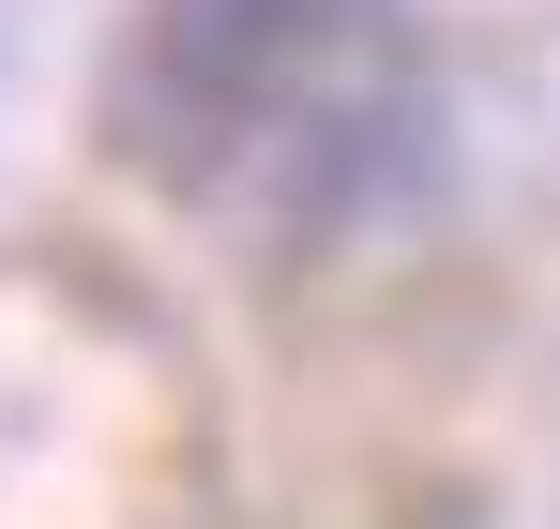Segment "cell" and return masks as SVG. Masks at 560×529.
I'll return each mask as SVG.
<instances>
[{
    "instance_id": "obj_1",
    "label": "cell",
    "mask_w": 560,
    "mask_h": 529,
    "mask_svg": "<svg viewBox=\"0 0 560 529\" xmlns=\"http://www.w3.org/2000/svg\"><path fill=\"white\" fill-rule=\"evenodd\" d=\"M409 31L394 0H152L121 61V152L212 212H349L409 152Z\"/></svg>"
}]
</instances>
